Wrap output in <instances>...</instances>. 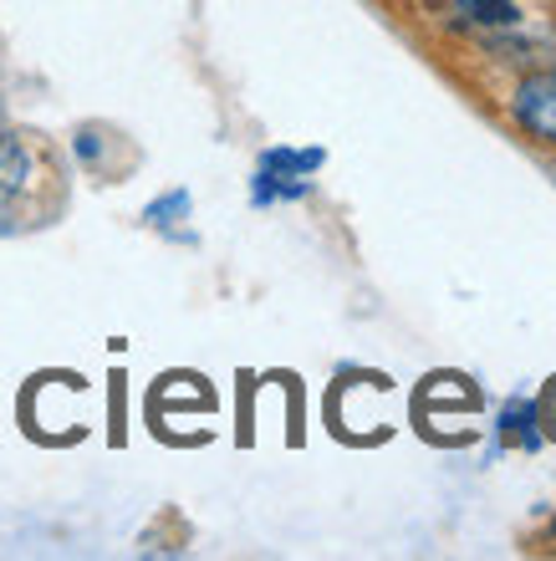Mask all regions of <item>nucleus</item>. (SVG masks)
Returning a JSON list of instances; mask_svg holds the SVG:
<instances>
[{
	"instance_id": "nucleus-1",
	"label": "nucleus",
	"mask_w": 556,
	"mask_h": 561,
	"mask_svg": "<svg viewBox=\"0 0 556 561\" xmlns=\"http://www.w3.org/2000/svg\"><path fill=\"white\" fill-rule=\"evenodd\" d=\"M511 113L526 134H536L542 144H556V72L526 77L511 98Z\"/></svg>"
},
{
	"instance_id": "nucleus-2",
	"label": "nucleus",
	"mask_w": 556,
	"mask_h": 561,
	"mask_svg": "<svg viewBox=\"0 0 556 561\" xmlns=\"http://www.w3.org/2000/svg\"><path fill=\"white\" fill-rule=\"evenodd\" d=\"M31 179H36V153L15 134H0V220L15 215L21 194L31 190Z\"/></svg>"
},
{
	"instance_id": "nucleus-3",
	"label": "nucleus",
	"mask_w": 556,
	"mask_h": 561,
	"mask_svg": "<svg viewBox=\"0 0 556 561\" xmlns=\"http://www.w3.org/2000/svg\"><path fill=\"white\" fill-rule=\"evenodd\" d=\"M322 163H327L322 148H265L261 153V169L286 174V179H307V174H317Z\"/></svg>"
},
{
	"instance_id": "nucleus-4",
	"label": "nucleus",
	"mask_w": 556,
	"mask_h": 561,
	"mask_svg": "<svg viewBox=\"0 0 556 561\" xmlns=\"http://www.w3.org/2000/svg\"><path fill=\"white\" fill-rule=\"evenodd\" d=\"M500 434L515 444H526V449H536L542 444V428H536V403L531 399H511L506 403V414H500Z\"/></svg>"
},
{
	"instance_id": "nucleus-5",
	"label": "nucleus",
	"mask_w": 556,
	"mask_h": 561,
	"mask_svg": "<svg viewBox=\"0 0 556 561\" xmlns=\"http://www.w3.org/2000/svg\"><path fill=\"white\" fill-rule=\"evenodd\" d=\"M311 184L307 179H286V174H271V169H261V174L250 179V199L256 205H276V199H302Z\"/></svg>"
},
{
	"instance_id": "nucleus-6",
	"label": "nucleus",
	"mask_w": 556,
	"mask_h": 561,
	"mask_svg": "<svg viewBox=\"0 0 556 561\" xmlns=\"http://www.w3.org/2000/svg\"><path fill=\"white\" fill-rule=\"evenodd\" d=\"M454 11H465L469 21H480V26H515L521 21V11H515V0H454Z\"/></svg>"
},
{
	"instance_id": "nucleus-7",
	"label": "nucleus",
	"mask_w": 556,
	"mask_h": 561,
	"mask_svg": "<svg viewBox=\"0 0 556 561\" xmlns=\"http://www.w3.org/2000/svg\"><path fill=\"white\" fill-rule=\"evenodd\" d=\"M184 215H190V190H169L144 209V220L154 225V230H169V225H179Z\"/></svg>"
}]
</instances>
